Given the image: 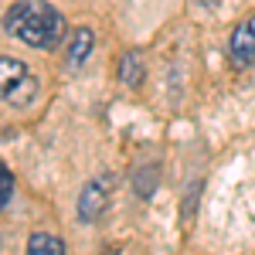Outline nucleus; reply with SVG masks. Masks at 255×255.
Listing matches in <instances>:
<instances>
[{"mask_svg": "<svg viewBox=\"0 0 255 255\" xmlns=\"http://www.w3.org/2000/svg\"><path fill=\"white\" fill-rule=\"evenodd\" d=\"M27 255H68L65 252V242L51 232H34L27 238Z\"/></svg>", "mask_w": 255, "mask_h": 255, "instance_id": "39448f33", "label": "nucleus"}, {"mask_svg": "<svg viewBox=\"0 0 255 255\" xmlns=\"http://www.w3.org/2000/svg\"><path fill=\"white\" fill-rule=\"evenodd\" d=\"M252 68H255V65H252Z\"/></svg>", "mask_w": 255, "mask_h": 255, "instance_id": "9d476101", "label": "nucleus"}, {"mask_svg": "<svg viewBox=\"0 0 255 255\" xmlns=\"http://www.w3.org/2000/svg\"><path fill=\"white\" fill-rule=\"evenodd\" d=\"M3 31L10 38L24 41L27 48L38 51H55L65 41V17L58 7H51L48 0H17L7 7L3 14Z\"/></svg>", "mask_w": 255, "mask_h": 255, "instance_id": "f257e3e1", "label": "nucleus"}, {"mask_svg": "<svg viewBox=\"0 0 255 255\" xmlns=\"http://www.w3.org/2000/svg\"><path fill=\"white\" fill-rule=\"evenodd\" d=\"M157 177H160L157 167H143V170L136 174V180H133V191H136L139 197H150L153 191H157V184H160Z\"/></svg>", "mask_w": 255, "mask_h": 255, "instance_id": "6e6552de", "label": "nucleus"}, {"mask_svg": "<svg viewBox=\"0 0 255 255\" xmlns=\"http://www.w3.org/2000/svg\"><path fill=\"white\" fill-rule=\"evenodd\" d=\"M109 201H113V177H92L79 194V218L85 225L99 221V218L106 215Z\"/></svg>", "mask_w": 255, "mask_h": 255, "instance_id": "7ed1b4c3", "label": "nucleus"}, {"mask_svg": "<svg viewBox=\"0 0 255 255\" xmlns=\"http://www.w3.org/2000/svg\"><path fill=\"white\" fill-rule=\"evenodd\" d=\"M119 79L126 82V85H133V89L143 82V61H139V51H129V55L119 58Z\"/></svg>", "mask_w": 255, "mask_h": 255, "instance_id": "0eeeda50", "label": "nucleus"}, {"mask_svg": "<svg viewBox=\"0 0 255 255\" xmlns=\"http://www.w3.org/2000/svg\"><path fill=\"white\" fill-rule=\"evenodd\" d=\"M10 194H14V177H10V170H7V167H0V211L7 208Z\"/></svg>", "mask_w": 255, "mask_h": 255, "instance_id": "1a4fd4ad", "label": "nucleus"}, {"mask_svg": "<svg viewBox=\"0 0 255 255\" xmlns=\"http://www.w3.org/2000/svg\"><path fill=\"white\" fill-rule=\"evenodd\" d=\"M228 55H232V65L235 68H252L255 65V14L245 17L232 31L228 38Z\"/></svg>", "mask_w": 255, "mask_h": 255, "instance_id": "20e7f679", "label": "nucleus"}, {"mask_svg": "<svg viewBox=\"0 0 255 255\" xmlns=\"http://www.w3.org/2000/svg\"><path fill=\"white\" fill-rule=\"evenodd\" d=\"M92 44H96V34L89 27H75V34L68 41V65H82V61L89 58Z\"/></svg>", "mask_w": 255, "mask_h": 255, "instance_id": "423d86ee", "label": "nucleus"}, {"mask_svg": "<svg viewBox=\"0 0 255 255\" xmlns=\"http://www.w3.org/2000/svg\"><path fill=\"white\" fill-rule=\"evenodd\" d=\"M34 96H38L34 72L24 61L10 58V55H0V102L20 109V106H31Z\"/></svg>", "mask_w": 255, "mask_h": 255, "instance_id": "f03ea898", "label": "nucleus"}]
</instances>
